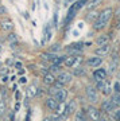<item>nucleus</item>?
I'll return each mask as SVG.
<instances>
[{"instance_id":"obj_1","label":"nucleus","mask_w":120,"mask_h":121,"mask_svg":"<svg viewBox=\"0 0 120 121\" xmlns=\"http://www.w3.org/2000/svg\"><path fill=\"white\" fill-rule=\"evenodd\" d=\"M113 15H115V9L112 8V7H105V8H103L101 11H99L97 19L92 23L93 31L101 32L103 30H105L107 26H108V23H109V20L113 17Z\"/></svg>"},{"instance_id":"obj_39","label":"nucleus","mask_w":120,"mask_h":121,"mask_svg":"<svg viewBox=\"0 0 120 121\" xmlns=\"http://www.w3.org/2000/svg\"><path fill=\"white\" fill-rule=\"evenodd\" d=\"M7 65H12V60H11V59H7Z\"/></svg>"},{"instance_id":"obj_8","label":"nucleus","mask_w":120,"mask_h":121,"mask_svg":"<svg viewBox=\"0 0 120 121\" xmlns=\"http://www.w3.org/2000/svg\"><path fill=\"white\" fill-rule=\"evenodd\" d=\"M92 77H93L94 81H100V79H107L108 77V71L107 69H104V67H96L93 70V73H92Z\"/></svg>"},{"instance_id":"obj_27","label":"nucleus","mask_w":120,"mask_h":121,"mask_svg":"<svg viewBox=\"0 0 120 121\" xmlns=\"http://www.w3.org/2000/svg\"><path fill=\"white\" fill-rule=\"evenodd\" d=\"M94 82H96L94 87H96L97 90H99V91H101V90H103L104 85H105V79H100V81H94Z\"/></svg>"},{"instance_id":"obj_25","label":"nucleus","mask_w":120,"mask_h":121,"mask_svg":"<svg viewBox=\"0 0 120 121\" xmlns=\"http://www.w3.org/2000/svg\"><path fill=\"white\" fill-rule=\"evenodd\" d=\"M61 69H62V65H54V63H51V66L49 67V71L53 74H55V73H60Z\"/></svg>"},{"instance_id":"obj_44","label":"nucleus","mask_w":120,"mask_h":121,"mask_svg":"<svg viewBox=\"0 0 120 121\" xmlns=\"http://www.w3.org/2000/svg\"><path fill=\"white\" fill-rule=\"evenodd\" d=\"M0 66H1V63H0Z\"/></svg>"},{"instance_id":"obj_31","label":"nucleus","mask_w":120,"mask_h":121,"mask_svg":"<svg viewBox=\"0 0 120 121\" xmlns=\"http://www.w3.org/2000/svg\"><path fill=\"white\" fill-rule=\"evenodd\" d=\"M113 117L116 118V121H120V108H116L113 110Z\"/></svg>"},{"instance_id":"obj_40","label":"nucleus","mask_w":120,"mask_h":121,"mask_svg":"<svg viewBox=\"0 0 120 121\" xmlns=\"http://www.w3.org/2000/svg\"><path fill=\"white\" fill-rule=\"evenodd\" d=\"M7 79H8L7 77H3V78H1V81H3V82H7Z\"/></svg>"},{"instance_id":"obj_42","label":"nucleus","mask_w":120,"mask_h":121,"mask_svg":"<svg viewBox=\"0 0 120 121\" xmlns=\"http://www.w3.org/2000/svg\"><path fill=\"white\" fill-rule=\"evenodd\" d=\"M0 4H1V0H0Z\"/></svg>"},{"instance_id":"obj_12","label":"nucleus","mask_w":120,"mask_h":121,"mask_svg":"<svg viewBox=\"0 0 120 121\" xmlns=\"http://www.w3.org/2000/svg\"><path fill=\"white\" fill-rule=\"evenodd\" d=\"M58 104H60V102H58V101H57L54 97H53V95H49V97H47V99H46V106L50 109V110H53V112H54V110L57 109V106H58Z\"/></svg>"},{"instance_id":"obj_26","label":"nucleus","mask_w":120,"mask_h":121,"mask_svg":"<svg viewBox=\"0 0 120 121\" xmlns=\"http://www.w3.org/2000/svg\"><path fill=\"white\" fill-rule=\"evenodd\" d=\"M7 40H8V43H14V42H18L19 39H18V35L15 34V32H12V31H9L8 36H7Z\"/></svg>"},{"instance_id":"obj_45","label":"nucleus","mask_w":120,"mask_h":121,"mask_svg":"<svg viewBox=\"0 0 120 121\" xmlns=\"http://www.w3.org/2000/svg\"><path fill=\"white\" fill-rule=\"evenodd\" d=\"M0 101H1V98H0Z\"/></svg>"},{"instance_id":"obj_14","label":"nucleus","mask_w":120,"mask_h":121,"mask_svg":"<svg viewBox=\"0 0 120 121\" xmlns=\"http://www.w3.org/2000/svg\"><path fill=\"white\" fill-rule=\"evenodd\" d=\"M57 79H55V75L53 73H46V74H43V83L45 85H47V86H50V85H53V83L55 82Z\"/></svg>"},{"instance_id":"obj_17","label":"nucleus","mask_w":120,"mask_h":121,"mask_svg":"<svg viewBox=\"0 0 120 121\" xmlns=\"http://www.w3.org/2000/svg\"><path fill=\"white\" fill-rule=\"evenodd\" d=\"M72 74H73V77H85L86 75V69L84 67V66H77V67H74L73 71H72Z\"/></svg>"},{"instance_id":"obj_41","label":"nucleus","mask_w":120,"mask_h":121,"mask_svg":"<svg viewBox=\"0 0 120 121\" xmlns=\"http://www.w3.org/2000/svg\"><path fill=\"white\" fill-rule=\"evenodd\" d=\"M19 106H20V104L18 102V104H16V106H15V110H18V109H19Z\"/></svg>"},{"instance_id":"obj_21","label":"nucleus","mask_w":120,"mask_h":121,"mask_svg":"<svg viewBox=\"0 0 120 121\" xmlns=\"http://www.w3.org/2000/svg\"><path fill=\"white\" fill-rule=\"evenodd\" d=\"M37 89H38V87L35 86V85H30V86L27 87V90H26L27 98H32V97H37Z\"/></svg>"},{"instance_id":"obj_5","label":"nucleus","mask_w":120,"mask_h":121,"mask_svg":"<svg viewBox=\"0 0 120 121\" xmlns=\"http://www.w3.org/2000/svg\"><path fill=\"white\" fill-rule=\"evenodd\" d=\"M86 116L90 121H99L100 116H101V110L97 109L94 105H89L86 109Z\"/></svg>"},{"instance_id":"obj_19","label":"nucleus","mask_w":120,"mask_h":121,"mask_svg":"<svg viewBox=\"0 0 120 121\" xmlns=\"http://www.w3.org/2000/svg\"><path fill=\"white\" fill-rule=\"evenodd\" d=\"M101 93H103L105 97H109V95L113 93V89H112L111 82H109V81H107V79H105V85H104V87H103V90H101Z\"/></svg>"},{"instance_id":"obj_9","label":"nucleus","mask_w":120,"mask_h":121,"mask_svg":"<svg viewBox=\"0 0 120 121\" xmlns=\"http://www.w3.org/2000/svg\"><path fill=\"white\" fill-rule=\"evenodd\" d=\"M109 51H111V46H109V43L101 44V46H97V47L94 48V55L105 56L107 54H109Z\"/></svg>"},{"instance_id":"obj_7","label":"nucleus","mask_w":120,"mask_h":121,"mask_svg":"<svg viewBox=\"0 0 120 121\" xmlns=\"http://www.w3.org/2000/svg\"><path fill=\"white\" fill-rule=\"evenodd\" d=\"M115 109H116V106L113 105V102L111 101V98H105L104 101H101V108H100V110L104 112L105 114H111V113H113Z\"/></svg>"},{"instance_id":"obj_33","label":"nucleus","mask_w":120,"mask_h":121,"mask_svg":"<svg viewBox=\"0 0 120 121\" xmlns=\"http://www.w3.org/2000/svg\"><path fill=\"white\" fill-rule=\"evenodd\" d=\"M115 28H116V30H120V15H119V17H117V22H116Z\"/></svg>"},{"instance_id":"obj_18","label":"nucleus","mask_w":120,"mask_h":121,"mask_svg":"<svg viewBox=\"0 0 120 121\" xmlns=\"http://www.w3.org/2000/svg\"><path fill=\"white\" fill-rule=\"evenodd\" d=\"M74 120H76V121H88L86 112L84 110V109H81V110H76V114H74Z\"/></svg>"},{"instance_id":"obj_22","label":"nucleus","mask_w":120,"mask_h":121,"mask_svg":"<svg viewBox=\"0 0 120 121\" xmlns=\"http://www.w3.org/2000/svg\"><path fill=\"white\" fill-rule=\"evenodd\" d=\"M109 98H111V101L113 102V105H115L116 108H120V93H112L111 95H109Z\"/></svg>"},{"instance_id":"obj_6","label":"nucleus","mask_w":120,"mask_h":121,"mask_svg":"<svg viewBox=\"0 0 120 121\" xmlns=\"http://www.w3.org/2000/svg\"><path fill=\"white\" fill-rule=\"evenodd\" d=\"M55 79L58 82H61L62 85H66V83H70L73 81V74L70 71H60L58 75L55 77Z\"/></svg>"},{"instance_id":"obj_20","label":"nucleus","mask_w":120,"mask_h":121,"mask_svg":"<svg viewBox=\"0 0 120 121\" xmlns=\"http://www.w3.org/2000/svg\"><path fill=\"white\" fill-rule=\"evenodd\" d=\"M41 58H42L43 60H47V62H51V63H53V60L57 58V54L47 51V52H43V54H41Z\"/></svg>"},{"instance_id":"obj_30","label":"nucleus","mask_w":120,"mask_h":121,"mask_svg":"<svg viewBox=\"0 0 120 121\" xmlns=\"http://www.w3.org/2000/svg\"><path fill=\"white\" fill-rule=\"evenodd\" d=\"M112 89H113V91H115V93H120V82H119V81H116V82L113 83Z\"/></svg>"},{"instance_id":"obj_4","label":"nucleus","mask_w":120,"mask_h":121,"mask_svg":"<svg viewBox=\"0 0 120 121\" xmlns=\"http://www.w3.org/2000/svg\"><path fill=\"white\" fill-rule=\"evenodd\" d=\"M104 62V56H99V55H93L89 56L88 59L85 60V65L88 67H92V69H96V67H100Z\"/></svg>"},{"instance_id":"obj_24","label":"nucleus","mask_w":120,"mask_h":121,"mask_svg":"<svg viewBox=\"0 0 120 121\" xmlns=\"http://www.w3.org/2000/svg\"><path fill=\"white\" fill-rule=\"evenodd\" d=\"M104 0H88V8L92 9L94 8V7H97L99 4H101Z\"/></svg>"},{"instance_id":"obj_37","label":"nucleus","mask_w":120,"mask_h":121,"mask_svg":"<svg viewBox=\"0 0 120 121\" xmlns=\"http://www.w3.org/2000/svg\"><path fill=\"white\" fill-rule=\"evenodd\" d=\"M73 1H74V0H65V3H66V4H65V5H68L69 3H73Z\"/></svg>"},{"instance_id":"obj_38","label":"nucleus","mask_w":120,"mask_h":121,"mask_svg":"<svg viewBox=\"0 0 120 121\" xmlns=\"http://www.w3.org/2000/svg\"><path fill=\"white\" fill-rule=\"evenodd\" d=\"M43 121H51V117H46V118H43Z\"/></svg>"},{"instance_id":"obj_16","label":"nucleus","mask_w":120,"mask_h":121,"mask_svg":"<svg viewBox=\"0 0 120 121\" xmlns=\"http://www.w3.org/2000/svg\"><path fill=\"white\" fill-rule=\"evenodd\" d=\"M0 27H1V30L4 31H12L14 30V23L12 20H9V19H4V20H1L0 22Z\"/></svg>"},{"instance_id":"obj_13","label":"nucleus","mask_w":120,"mask_h":121,"mask_svg":"<svg viewBox=\"0 0 120 121\" xmlns=\"http://www.w3.org/2000/svg\"><path fill=\"white\" fill-rule=\"evenodd\" d=\"M94 43L97 44V46H101V44L109 43V35H107V34H100L99 36H96V39H94Z\"/></svg>"},{"instance_id":"obj_11","label":"nucleus","mask_w":120,"mask_h":121,"mask_svg":"<svg viewBox=\"0 0 120 121\" xmlns=\"http://www.w3.org/2000/svg\"><path fill=\"white\" fill-rule=\"evenodd\" d=\"M53 97H54L58 102H65V101H66V98H68V90H66L65 87H62V89H60L55 94L53 95Z\"/></svg>"},{"instance_id":"obj_10","label":"nucleus","mask_w":120,"mask_h":121,"mask_svg":"<svg viewBox=\"0 0 120 121\" xmlns=\"http://www.w3.org/2000/svg\"><path fill=\"white\" fill-rule=\"evenodd\" d=\"M77 110V101L76 99H72V101H69V104H66V108H65V116L68 117L70 114H73L76 113Z\"/></svg>"},{"instance_id":"obj_3","label":"nucleus","mask_w":120,"mask_h":121,"mask_svg":"<svg viewBox=\"0 0 120 121\" xmlns=\"http://www.w3.org/2000/svg\"><path fill=\"white\" fill-rule=\"evenodd\" d=\"M85 95L90 104H97L99 102V90L93 85H86L85 86Z\"/></svg>"},{"instance_id":"obj_34","label":"nucleus","mask_w":120,"mask_h":121,"mask_svg":"<svg viewBox=\"0 0 120 121\" xmlns=\"http://www.w3.org/2000/svg\"><path fill=\"white\" fill-rule=\"evenodd\" d=\"M15 67H16L18 70H19V69H23V65H22V62H16V63H15Z\"/></svg>"},{"instance_id":"obj_36","label":"nucleus","mask_w":120,"mask_h":121,"mask_svg":"<svg viewBox=\"0 0 120 121\" xmlns=\"http://www.w3.org/2000/svg\"><path fill=\"white\" fill-rule=\"evenodd\" d=\"M18 73L20 74V75H23V74H24V69H19V71H18Z\"/></svg>"},{"instance_id":"obj_35","label":"nucleus","mask_w":120,"mask_h":121,"mask_svg":"<svg viewBox=\"0 0 120 121\" xmlns=\"http://www.w3.org/2000/svg\"><path fill=\"white\" fill-rule=\"evenodd\" d=\"M27 82V78L26 77H20L19 78V83H26Z\"/></svg>"},{"instance_id":"obj_23","label":"nucleus","mask_w":120,"mask_h":121,"mask_svg":"<svg viewBox=\"0 0 120 121\" xmlns=\"http://www.w3.org/2000/svg\"><path fill=\"white\" fill-rule=\"evenodd\" d=\"M49 51H50V52H54V54L62 51V44L58 43V42H57V43H54V44H51V46L49 47Z\"/></svg>"},{"instance_id":"obj_15","label":"nucleus","mask_w":120,"mask_h":121,"mask_svg":"<svg viewBox=\"0 0 120 121\" xmlns=\"http://www.w3.org/2000/svg\"><path fill=\"white\" fill-rule=\"evenodd\" d=\"M97 16H99V11H97V9H94V8H92L89 12L86 13L85 20H86L88 23H93L94 20L97 19Z\"/></svg>"},{"instance_id":"obj_43","label":"nucleus","mask_w":120,"mask_h":121,"mask_svg":"<svg viewBox=\"0 0 120 121\" xmlns=\"http://www.w3.org/2000/svg\"><path fill=\"white\" fill-rule=\"evenodd\" d=\"M116 1H120V0H116Z\"/></svg>"},{"instance_id":"obj_29","label":"nucleus","mask_w":120,"mask_h":121,"mask_svg":"<svg viewBox=\"0 0 120 121\" xmlns=\"http://www.w3.org/2000/svg\"><path fill=\"white\" fill-rule=\"evenodd\" d=\"M53 27H54V28H57V27H58V12H54V16H53Z\"/></svg>"},{"instance_id":"obj_28","label":"nucleus","mask_w":120,"mask_h":121,"mask_svg":"<svg viewBox=\"0 0 120 121\" xmlns=\"http://www.w3.org/2000/svg\"><path fill=\"white\" fill-rule=\"evenodd\" d=\"M7 110V104H5L4 101H0V116H3Z\"/></svg>"},{"instance_id":"obj_32","label":"nucleus","mask_w":120,"mask_h":121,"mask_svg":"<svg viewBox=\"0 0 120 121\" xmlns=\"http://www.w3.org/2000/svg\"><path fill=\"white\" fill-rule=\"evenodd\" d=\"M7 12H8L7 8H5L3 4H0V15H7Z\"/></svg>"},{"instance_id":"obj_2","label":"nucleus","mask_w":120,"mask_h":121,"mask_svg":"<svg viewBox=\"0 0 120 121\" xmlns=\"http://www.w3.org/2000/svg\"><path fill=\"white\" fill-rule=\"evenodd\" d=\"M84 47H85L84 42H74V43L68 44L65 50L68 52V55H81L84 52Z\"/></svg>"}]
</instances>
